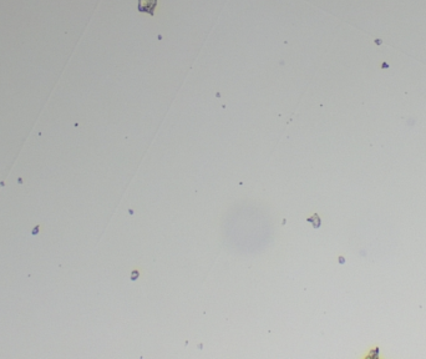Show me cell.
Instances as JSON below:
<instances>
[{
	"mask_svg": "<svg viewBox=\"0 0 426 359\" xmlns=\"http://www.w3.org/2000/svg\"><path fill=\"white\" fill-rule=\"evenodd\" d=\"M156 0H145V4H140V11H147L150 14H154V9L156 6Z\"/></svg>",
	"mask_w": 426,
	"mask_h": 359,
	"instance_id": "6da1fadb",
	"label": "cell"
},
{
	"mask_svg": "<svg viewBox=\"0 0 426 359\" xmlns=\"http://www.w3.org/2000/svg\"><path fill=\"white\" fill-rule=\"evenodd\" d=\"M38 231H39V226H36V227L34 228V231H33V235H36V233H38Z\"/></svg>",
	"mask_w": 426,
	"mask_h": 359,
	"instance_id": "7a4b0ae2",
	"label": "cell"
}]
</instances>
